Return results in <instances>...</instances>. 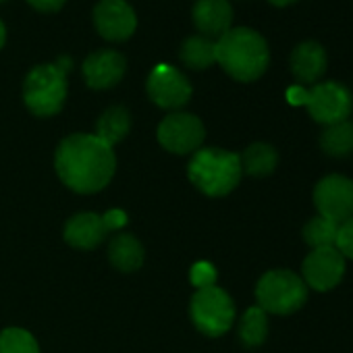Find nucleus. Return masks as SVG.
Returning a JSON list of instances; mask_svg holds the SVG:
<instances>
[{
    "label": "nucleus",
    "instance_id": "f257e3e1",
    "mask_svg": "<svg viewBox=\"0 0 353 353\" xmlns=\"http://www.w3.org/2000/svg\"><path fill=\"white\" fill-rule=\"evenodd\" d=\"M61 181L77 194H96L114 176L117 156L112 145L96 133H73L65 137L54 154Z\"/></svg>",
    "mask_w": 353,
    "mask_h": 353
},
{
    "label": "nucleus",
    "instance_id": "f03ea898",
    "mask_svg": "<svg viewBox=\"0 0 353 353\" xmlns=\"http://www.w3.org/2000/svg\"><path fill=\"white\" fill-rule=\"evenodd\" d=\"M216 63L235 81L250 83L260 79L270 65L266 38L252 28H231L216 40Z\"/></svg>",
    "mask_w": 353,
    "mask_h": 353
},
{
    "label": "nucleus",
    "instance_id": "7ed1b4c3",
    "mask_svg": "<svg viewBox=\"0 0 353 353\" xmlns=\"http://www.w3.org/2000/svg\"><path fill=\"white\" fill-rule=\"evenodd\" d=\"M241 158L223 148H200L188 164L190 181L210 198L231 194L241 181Z\"/></svg>",
    "mask_w": 353,
    "mask_h": 353
},
{
    "label": "nucleus",
    "instance_id": "20e7f679",
    "mask_svg": "<svg viewBox=\"0 0 353 353\" xmlns=\"http://www.w3.org/2000/svg\"><path fill=\"white\" fill-rule=\"evenodd\" d=\"M67 73L57 63L34 67L23 81V102L36 117H54L67 100Z\"/></svg>",
    "mask_w": 353,
    "mask_h": 353
},
{
    "label": "nucleus",
    "instance_id": "39448f33",
    "mask_svg": "<svg viewBox=\"0 0 353 353\" xmlns=\"http://www.w3.org/2000/svg\"><path fill=\"white\" fill-rule=\"evenodd\" d=\"M256 299L266 314L289 316L305 303L307 285L291 270H268L256 285Z\"/></svg>",
    "mask_w": 353,
    "mask_h": 353
},
{
    "label": "nucleus",
    "instance_id": "423d86ee",
    "mask_svg": "<svg viewBox=\"0 0 353 353\" xmlns=\"http://www.w3.org/2000/svg\"><path fill=\"white\" fill-rule=\"evenodd\" d=\"M190 316L196 328L206 336H221L235 322V303L219 285L198 289L190 303Z\"/></svg>",
    "mask_w": 353,
    "mask_h": 353
},
{
    "label": "nucleus",
    "instance_id": "0eeeda50",
    "mask_svg": "<svg viewBox=\"0 0 353 353\" xmlns=\"http://www.w3.org/2000/svg\"><path fill=\"white\" fill-rule=\"evenodd\" d=\"M156 135L164 150L183 156L202 148L206 129L200 117L185 110H174L160 121Z\"/></svg>",
    "mask_w": 353,
    "mask_h": 353
},
{
    "label": "nucleus",
    "instance_id": "6e6552de",
    "mask_svg": "<svg viewBox=\"0 0 353 353\" xmlns=\"http://www.w3.org/2000/svg\"><path fill=\"white\" fill-rule=\"evenodd\" d=\"M145 92L156 106L174 112L192 100L194 88L181 69L160 63L150 71L145 81Z\"/></svg>",
    "mask_w": 353,
    "mask_h": 353
},
{
    "label": "nucleus",
    "instance_id": "1a4fd4ad",
    "mask_svg": "<svg viewBox=\"0 0 353 353\" xmlns=\"http://www.w3.org/2000/svg\"><path fill=\"white\" fill-rule=\"evenodd\" d=\"M307 112L316 123L334 125L347 121L353 110L351 92L339 81H318L312 90H307Z\"/></svg>",
    "mask_w": 353,
    "mask_h": 353
},
{
    "label": "nucleus",
    "instance_id": "9d476101",
    "mask_svg": "<svg viewBox=\"0 0 353 353\" xmlns=\"http://www.w3.org/2000/svg\"><path fill=\"white\" fill-rule=\"evenodd\" d=\"M318 216L345 223L353 216V181L343 174H328L314 190Z\"/></svg>",
    "mask_w": 353,
    "mask_h": 353
},
{
    "label": "nucleus",
    "instance_id": "9b49d317",
    "mask_svg": "<svg viewBox=\"0 0 353 353\" xmlns=\"http://www.w3.org/2000/svg\"><path fill=\"white\" fill-rule=\"evenodd\" d=\"M92 21L96 32L108 42H125L137 30V15L135 9L127 0H98Z\"/></svg>",
    "mask_w": 353,
    "mask_h": 353
},
{
    "label": "nucleus",
    "instance_id": "f8f14e48",
    "mask_svg": "<svg viewBox=\"0 0 353 353\" xmlns=\"http://www.w3.org/2000/svg\"><path fill=\"white\" fill-rule=\"evenodd\" d=\"M301 272L307 287L316 291H330L345 274V258L336 248H318L307 254Z\"/></svg>",
    "mask_w": 353,
    "mask_h": 353
},
{
    "label": "nucleus",
    "instance_id": "ddd939ff",
    "mask_svg": "<svg viewBox=\"0 0 353 353\" xmlns=\"http://www.w3.org/2000/svg\"><path fill=\"white\" fill-rule=\"evenodd\" d=\"M81 71L83 81L92 90H110L125 77L127 59L119 50L102 48L85 57Z\"/></svg>",
    "mask_w": 353,
    "mask_h": 353
},
{
    "label": "nucleus",
    "instance_id": "4468645a",
    "mask_svg": "<svg viewBox=\"0 0 353 353\" xmlns=\"http://www.w3.org/2000/svg\"><path fill=\"white\" fill-rule=\"evenodd\" d=\"M289 67L299 83L316 85L328 69V54L320 42L303 40L293 48L289 57Z\"/></svg>",
    "mask_w": 353,
    "mask_h": 353
},
{
    "label": "nucleus",
    "instance_id": "2eb2a0df",
    "mask_svg": "<svg viewBox=\"0 0 353 353\" xmlns=\"http://www.w3.org/2000/svg\"><path fill=\"white\" fill-rule=\"evenodd\" d=\"M192 19L200 36L219 40L233 28V7L229 0H196Z\"/></svg>",
    "mask_w": 353,
    "mask_h": 353
},
{
    "label": "nucleus",
    "instance_id": "dca6fc26",
    "mask_svg": "<svg viewBox=\"0 0 353 353\" xmlns=\"http://www.w3.org/2000/svg\"><path fill=\"white\" fill-rule=\"evenodd\" d=\"M110 231L104 225V219L94 212H79L65 225V241L77 250H96Z\"/></svg>",
    "mask_w": 353,
    "mask_h": 353
},
{
    "label": "nucleus",
    "instance_id": "f3484780",
    "mask_svg": "<svg viewBox=\"0 0 353 353\" xmlns=\"http://www.w3.org/2000/svg\"><path fill=\"white\" fill-rule=\"evenodd\" d=\"M108 260L121 272H135L143 264V245L131 233H117L108 245Z\"/></svg>",
    "mask_w": 353,
    "mask_h": 353
},
{
    "label": "nucleus",
    "instance_id": "a211bd4d",
    "mask_svg": "<svg viewBox=\"0 0 353 353\" xmlns=\"http://www.w3.org/2000/svg\"><path fill=\"white\" fill-rule=\"evenodd\" d=\"M129 131H131V114L121 104L108 106L96 121V135L112 148L114 143L123 141Z\"/></svg>",
    "mask_w": 353,
    "mask_h": 353
},
{
    "label": "nucleus",
    "instance_id": "6ab92c4d",
    "mask_svg": "<svg viewBox=\"0 0 353 353\" xmlns=\"http://www.w3.org/2000/svg\"><path fill=\"white\" fill-rule=\"evenodd\" d=\"M179 59L185 67L194 71H204L216 63V40L206 36H190L181 42Z\"/></svg>",
    "mask_w": 353,
    "mask_h": 353
},
{
    "label": "nucleus",
    "instance_id": "aec40b11",
    "mask_svg": "<svg viewBox=\"0 0 353 353\" xmlns=\"http://www.w3.org/2000/svg\"><path fill=\"white\" fill-rule=\"evenodd\" d=\"M241 158V170L252 176H266L270 174L279 164V154L270 143L256 141L245 148Z\"/></svg>",
    "mask_w": 353,
    "mask_h": 353
},
{
    "label": "nucleus",
    "instance_id": "412c9836",
    "mask_svg": "<svg viewBox=\"0 0 353 353\" xmlns=\"http://www.w3.org/2000/svg\"><path fill=\"white\" fill-rule=\"evenodd\" d=\"M320 148L334 158L349 156L353 152V123L341 121L334 125H328L320 135Z\"/></svg>",
    "mask_w": 353,
    "mask_h": 353
},
{
    "label": "nucleus",
    "instance_id": "4be33fe9",
    "mask_svg": "<svg viewBox=\"0 0 353 353\" xmlns=\"http://www.w3.org/2000/svg\"><path fill=\"white\" fill-rule=\"evenodd\" d=\"M268 334V314L254 305L248 307L239 322V339L245 347H258L266 341Z\"/></svg>",
    "mask_w": 353,
    "mask_h": 353
},
{
    "label": "nucleus",
    "instance_id": "5701e85b",
    "mask_svg": "<svg viewBox=\"0 0 353 353\" xmlns=\"http://www.w3.org/2000/svg\"><path fill=\"white\" fill-rule=\"evenodd\" d=\"M336 235H339V223L328 221L324 216L312 219L305 229H303V239L312 250L318 248H334L336 245Z\"/></svg>",
    "mask_w": 353,
    "mask_h": 353
},
{
    "label": "nucleus",
    "instance_id": "b1692460",
    "mask_svg": "<svg viewBox=\"0 0 353 353\" xmlns=\"http://www.w3.org/2000/svg\"><path fill=\"white\" fill-rule=\"evenodd\" d=\"M0 353H40V345L30 330L11 326L0 330Z\"/></svg>",
    "mask_w": 353,
    "mask_h": 353
},
{
    "label": "nucleus",
    "instance_id": "393cba45",
    "mask_svg": "<svg viewBox=\"0 0 353 353\" xmlns=\"http://www.w3.org/2000/svg\"><path fill=\"white\" fill-rule=\"evenodd\" d=\"M192 285L196 289H206V287H212L216 283V268L210 264V262H196L194 268H192Z\"/></svg>",
    "mask_w": 353,
    "mask_h": 353
},
{
    "label": "nucleus",
    "instance_id": "a878e982",
    "mask_svg": "<svg viewBox=\"0 0 353 353\" xmlns=\"http://www.w3.org/2000/svg\"><path fill=\"white\" fill-rule=\"evenodd\" d=\"M334 248L343 254V258L353 260V216L339 225V235H336Z\"/></svg>",
    "mask_w": 353,
    "mask_h": 353
},
{
    "label": "nucleus",
    "instance_id": "bb28decb",
    "mask_svg": "<svg viewBox=\"0 0 353 353\" xmlns=\"http://www.w3.org/2000/svg\"><path fill=\"white\" fill-rule=\"evenodd\" d=\"M102 219H104V225H106V229L110 233H119L127 225V214L123 210H119V208H112V210L104 212Z\"/></svg>",
    "mask_w": 353,
    "mask_h": 353
},
{
    "label": "nucleus",
    "instance_id": "cd10ccee",
    "mask_svg": "<svg viewBox=\"0 0 353 353\" xmlns=\"http://www.w3.org/2000/svg\"><path fill=\"white\" fill-rule=\"evenodd\" d=\"M28 3L40 13H57L63 9V5L67 3V0H28Z\"/></svg>",
    "mask_w": 353,
    "mask_h": 353
},
{
    "label": "nucleus",
    "instance_id": "c85d7f7f",
    "mask_svg": "<svg viewBox=\"0 0 353 353\" xmlns=\"http://www.w3.org/2000/svg\"><path fill=\"white\" fill-rule=\"evenodd\" d=\"M287 100L293 106H305V102H307V90L303 85H293V88L287 90Z\"/></svg>",
    "mask_w": 353,
    "mask_h": 353
},
{
    "label": "nucleus",
    "instance_id": "c756f323",
    "mask_svg": "<svg viewBox=\"0 0 353 353\" xmlns=\"http://www.w3.org/2000/svg\"><path fill=\"white\" fill-rule=\"evenodd\" d=\"M5 42H7V26L3 19H0V48L5 46Z\"/></svg>",
    "mask_w": 353,
    "mask_h": 353
},
{
    "label": "nucleus",
    "instance_id": "7c9ffc66",
    "mask_svg": "<svg viewBox=\"0 0 353 353\" xmlns=\"http://www.w3.org/2000/svg\"><path fill=\"white\" fill-rule=\"evenodd\" d=\"M268 3L272 5V7H289V5H293V3H297V0H268Z\"/></svg>",
    "mask_w": 353,
    "mask_h": 353
},
{
    "label": "nucleus",
    "instance_id": "2f4dec72",
    "mask_svg": "<svg viewBox=\"0 0 353 353\" xmlns=\"http://www.w3.org/2000/svg\"><path fill=\"white\" fill-rule=\"evenodd\" d=\"M0 3H3V0H0Z\"/></svg>",
    "mask_w": 353,
    "mask_h": 353
}]
</instances>
